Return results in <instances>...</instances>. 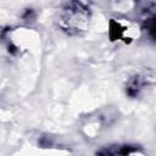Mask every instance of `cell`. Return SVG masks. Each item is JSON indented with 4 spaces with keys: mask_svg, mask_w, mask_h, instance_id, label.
<instances>
[{
    "mask_svg": "<svg viewBox=\"0 0 156 156\" xmlns=\"http://www.w3.org/2000/svg\"><path fill=\"white\" fill-rule=\"evenodd\" d=\"M143 29L146 30L149 37L156 43V11L144 18L143 21Z\"/></svg>",
    "mask_w": 156,
    "mask_h": 156,
    "instance_id": "obj_5",
    "label": "cell"
},
{
    "mask_svg": "<svg viewBox=\"0 0 156 156\" xmlns=\"http://www.w3.org/2000/svg\"><path fill=\"white\" fill-rule=\"evenodd\" d=\"M138 27L124 18H112L108 23V37L112 41H123L129 44L138 35Z\"/></svg>",
    "mask_w": 156,
    "mask_h": 156,
    "instance_id": "obj_2",
    "label": "cell"
},
{
    "mask_svg": "<svg viewBox=\"0 0 156 156\" xmlns=\"http://www.w3.org/2000/svg\"><path fill=\"white\" fill-rule=\"evenodd\" d=\"M150 85V78L145 74H134L126 84V95L130 99L139 98L146 87Z\"/></svg>",
    "mask_w": 156,
    "mask_h": 156,
    "instance_id": "obj_3",
    "label": "cell"
},
{
    "mask_svg": "<svg viewBox=\"0 0 156 156\" xmlns=\"http://www.w3.org/2000/svg\"><path fill=\"white\" fill-rule=\"evenodd\" d=\"M34 11L32 10V9H27L26 10V12H24V15H23V18L24 20H29V18H34Z\"/></svg>",
    "mask_w": 156,
    "mask_h": 156,
    "instance_id": "obj_6",
    "label": "cell"
},
{
    "mask_svg": "<svg viewBox=\"0 0 156 156\" xmlns=\"http://www.w3.org/2000/svg\"><path fill=\"white\" fill-rule=\"evenodd\" d=\"M91 12L82 0H68L65 2L57 16L58 28L69 37L80 35L90 24Z\"/></svg>",
    "mask_w": 156,
    "mask_h": 156,
    "instance_id": "obj_1",
    "label": "cell"
},
{
    "mask_svg": "<svg viewBox=\"0 0 156 156\" xmlns=\"http://www.w3.org/2000/svg\"><path fill=\"white\" fill-rule=\"evenodd\" d=\"M138 152H141V150L139 149V146L129 145V144H123V145H110V146H106V147H104V149L96 151V154H99V155H112V156H116V155L126 156V155L138 154Z\"/></svg>",
    "mask_w": 156,
    "mask_h": 156,
    "instance_id": "obj_4",
    "label": "cell"
}]
</instances>
